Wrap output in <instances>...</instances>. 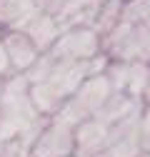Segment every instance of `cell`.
Returning a JSON list of instances; mask_svg holds the SVG:
<instances>
[{"label":"cell","instance_id":"obj_9","mask_svg":"<svg viewBox=\"0 0 150 157\" xmlns=\"http://www.w3.org/2000/svg\"><path fill=\"white\" fill-rule=\"evenodd\" d=\"M148 82H150V63H145V60L133 63V70H130V82H128L125 95L133 97V100H138V102H143L145 90H148Z\"/></svg>","mask_w":150,"mask_h":157},{"label":"cell","instance_id":"obj_1","mask_svg":"<svg viewBox=\"0 0 150 157\" xmlns=\"http://www.w3.org/2000/svg\"><path fill=\"white\" fill-rule=\"evenodd\" d=\"M148 48H150V28L133 25L120 20L105 37H103V52L110 60H123V63H148Z\"/></svg>","mask_w":150,"mask_h":157},{"label":"cell","instance_id":"obj_11","mask_svg":"<svg viewBox=\"0 0 150 157\" xmlns=\"http://www.w3.org/2000/svg\"><path fill=\"white\" fill-rule=\"evenodd\" d=\"M140 142H143V150L148 152L150 150V105H145L140 115Z\"/></svg>","mask_w":150,"mask_h":157},{"label":"cell","instance_id":"obj_16","mask_svg":"<svg viewBox=\"0 0 150 157\" xmlns=\"http://www.w3.org/2000/svg\"><path fill=\"white\" fill-rule=\"evenodd\" d=\"M0 40H3V35H0Z\"/></svg>","mask_w":150,"mask_h":157},{"label":"cell","instance_id":"obj_6","mask_svg":"<svg viewBox=\"0 0 150 157\" xmlns=\"http://www.w3.org/2000/svg\"><path fill=\"white\" fill-rule=\"evenodd\" d=\"M20 33H25L30 40H33V45L40 50V52H48L53 45H55V40L60 37V25H58V20H55V15H48V13H40V15H35L33 20L25 25V30H20Z\"/></svg>","mask_w":150,"mask_h":157},{"label":"cell","instance_id":"obj_14","mask_svg":"<svg viewBox=\"0 0 150 157\" xmlns=\"http://www.w3.org/2000/svg\"><path fill=\"white\" fill-rule=\"evenodd\" d=\"M145 28H150V17H148V20H145Z\"/></svg>","mask_w":150,"mask_h":157},{"label":"cell","instance_id":"obj_10","mask_svg":"<svg viewBox=\"0 0 150 157\" xmlns=\"http://www.w3.org/2000/svg\"><path fill=\"white\" fill-rule=\"evenodd\" d=\"M130 70H133V63H123V60H110V65L105 67V77L110 80V85H112L115 92H125L128 90Z\"/></svg>","mask_w":150,"mask_h":157},{"label":"cell","instance_id":"obj_3","mask_svg":"<svg viewBox=\"0 0 150 157\" xmlns=\"http://www.w3.org/2000/svg\"><path fill=\"white\" fill-rule=\"evenodd\" d=\"M30 157H75V130L58 120H50L38 137Z\"/></svg>","mask_w":150,"mask_h":157},{"label":"cell","instance_id":"obj_7","mask_svg":"<svg viewBox=\"0 0 150 157\" xmlns=\"http://www.w3.org/2000/svg\"><path fill=\"white\" fill-rule=\"evenodd\" d=\"M145 107V102H138V100H133V97H128L125 92H112L110 95V100L100 107V112L95 115L100 122H105V125H120V122H125L128 117H133V115H138L140 110Z\"/></svg>","mask_w":150,"mask_h":157},{"label":"cell","instance_id":"obj_15","mask_svg":"<svg viewBox=\"0 0 150 157\" xmlns=\"http://www.w3.org/2000/svg\"><path fill=\"white\" fill-rule=\"evenodd\" d=\"M148 63H150V48H148Z\"/></svg>","mask_w":150,"mask_h":157},{"label":"cell","instance_id":"obj_8","mask_svg":"<svg viewBox=\"0 0 150 157\" xmlns=\"http://www.w3.org/2000/svg\"><path fill=\"white\" fill-rule=\"evenodd\" d=\"M123 8H125V0H105L98 10V17L93 23V30L100 35V40L123 20Z\"/></svg>","mask_w":150,"mask_h":157},{"label":"cell","instance_id":"obj_4","mask_svg":"<svg viewBox=\"0 0 150 157\" xmlns=\"http://www.w3.org/2000/svg\"><path fill=\"white\" fill-rule=\"evenodd\" d=\"M110 142V125L98 117L80 122L75 127V157H98Z\"/></svg>","mask_w":150,"mask_h":157},{"label":"cell","instance_id":"obj_2","mask_svg":"<svg viewBox=\"0 0 150 157\" xmlns=\"http://www.w3.org/2000/svg\"><path fill=\"white\" fill-rule=\"evenodd\" d=\"M103 52V40L93 28H70L63 30L55 45L48 50L53 60H68V63H83L93 60Z\"/></svg>","mask_w":150,"mask_h":157},{"label":"cell","instance_id":"obj_5","mask_svg":"<svg viewBox=\"0 0 150 157\" xmlns=\"http://www.w3.org/2000/svg\"><path fill=\"white\" fill-rule=\"evenodd\" d=\"M3 43H5L8 55H10V60H13V70H15L18 75L28 72V70L35 65V60L43 55L40 50L33 45L30 37H28L25 33H20V30H10V33L3 37Z\"/></svg>","mask_w":150,"mask_h":157},{"label":"cell","instance_id":"obj_13","mask_svg":"<svg viewBox=\"0 0 150 157\" xmlns=\"http://www.w3.org/2000/svg\"><path fill=\"white\" fill-rule=\"evenodd\" d=\"M140 157H150V150H148V152H143V155H140Z\"/></svg>","mask_w":150,"mask_h":157},{"label":"cell","instance_id":"obj_12","mask_svg":"<svg viewBox=\"0 0 150 157\" xmlns=\"http://www.w3.org/2000/svg\"><path fill=\"white\" fill-rule=\"evenodd\" d=\"M143 102L150 105V82H148V90H145V97H143Z\"/></svg>","mask_w":150,"mask_h":157}]
</instances>
